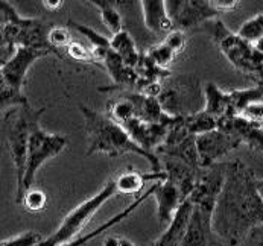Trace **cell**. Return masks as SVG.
I'll return each mask as SVG.
<instances>
[{
	"label": "cell",
	"instance_id": "cell-1",
	"mask_svg": "<svg viewBox=\"0 0 263 246\" xmlns=\"http://www.w3.org/2000/svg\"><path fill=\"white\" fill-rule=\"evenodd\" d=\"M257 178L242 163H227L226 181L212 214V231L224 246H239L263 223Z\"/></svg>",
	"mask_w": 263,
	"mask_h": 246
},
{
	"label": "cell",
	"instance_id": "cell-2",
	"mask_svg": "<svg viewBox=\"0 0 263 246\" xmlns=\"http://www.w3.org/2000/svg\"><path fill=\"white\" fill-rule=\"evenodd\" d=\"M84 117L85 134L88 140L87 157L95 154H105L108 157H122L125 154H136L149 163L152 172H161V161L154 152H149L131 140L126 131L113 122L107 114L95 111L87 106H79Z\"/></svg>",
	"mask_w": 263,
	"mask_h": 246
},
{
	"label": "cell",
	"instance_id": "cell-3",
	"mask_svg": "<svg viewBox=\"0 0 263 246\" xmlns=\"http://www.w3.org/2000/svg\"><path fill=\"white\" fill-rule=\"evenodd\" d=\"M199 28L205 29L212 35L233 67L256 81V85L263 87V55L254 49L253 44L230 32L218 18L210 20Z\"/></svg>",
	"mask_w": 263,
	"mask_h": 246
},
{
	"label": "cell",
	"instance_id": "cell-4",
	"mask_svg": "<svg viewBox=\"0 0 263 246\" xmlns=\"http://www.w3.org/2000/svg\"><path fill=\"white\" fill-rule=\"evenodd\" d=\"M43 112L44 108L34 109L29 104H25V105L11 108L5 114L6 141L17 174V195L22 192L31 129L37 122H40V116Z\"/></svg>",
	"mask_w": 263,
	"mask_h": 246
},
{
	"label": "cell",
	"instance_id": "cell-5",
	"mask_svg": "<svg viewBox=\"0 0 263 246\" xmlns=\"http://www.w3.org/2000/svg\"><path fill=\"white\" fill-rule=\"evenodd\" d=\"M114 195H119V193H117L114 179H111L95 196L84 201L82 204H79L76 209L70 211L64 217L61 225L57 228V231L50 234L47 239H43V242L38 246H60L75 240L76 237H79L81 231L87 226V223L91 220V217L108 199H111Z\"/></svg>",
	"mask_w": 263,
	"mask_h": 246
},
{
	"label": "cell",
	"instance_id": "cell-6",
	"mask_svg": "<svg viewBox=\"0 0 263 246\" xmlns=\"http://www.w3.org/2000/svg\"><path fill=\"white\" fill-rule=\"evenodd\" d=\"M67 146V139L58 134H49L41 129L40 122H37L29 136L28 143V155H26V166H25V175L22 192L15 196L17 204H22L23 196L28 190H31L34 179L37 175L38 169L50 158L57 157L64 147Z\"/></svg>",
	"mask_w": 263,
	"mask_h": 246
},
{
	"label": "cell",
	"instance_id": "cell-7",
	"mask_svg": "<svg viewBox=\"0 0 263 246\" xmlns=\"http://www.w3.org/2000/svg\"><path fill=\"white\" fill-rule=\"evenodd\" d=\"M158 102L163 111L171 117H184L201 111L199 84L192 76H180L161 82Z\"/></svg>",
	"mask_w": 263,
	"mask_h": 246
},
{
	"label": "cell",
	"instance_id": "cell-8",
	"mask_svg": "<svg viewBox=\"0 0 263 246\" xmlns=\"http://www.w3.org/2000/svg\"><path fill=\"white\" fill-rule=\"evenodd\" d=\"M166 11L174 25V31L199 28L219 17L210 0H166Z\"/></svg>",
	"mask_w": 263,
	"mask_h": 246
},
{
	"label": "cell",
	"instance_id": "cell-9",
	"mask_svg": "<svg viewBox=\"0 0 263 246\" xmlns=\"http://www.w3.org/2000/svg\"><path fill=\"white\" fill-rule=\"evenodd\" d=\"M157 157L164 155L169 158L180 160L190 167L199 169L198 152H196V137L192 136L183 123V117H174L167 134L163 143L154 150Z\"/></svg>",
	"mask_w": 263,
	"mask_h": 246
},
{
	"label": "cell",
	"instance_id": "cell-10",
	"mask_svg": "<svg viewBox=\"0 0 263 246\" xmlns=\"http://www.w3.org/2000/svg\"><path fill=\"white\" fill-rule=\"evenodd\" d=\"M227 163H218L207 169H199L195 188L189 196V202L195 207L213 211L218 196L226 181Z\"/></svg>",
	"mask_w": 263,
	"mask_h": 246
},
{
	"label": "cell",
	"instance_id": "cell-11",
	"mask_svg": "<svg viewBox=\"0 0 263 246\" xmlns=\"http://www.w3.org/2000/svg\"><path fill=\"white\" fill-rule=\"evenodd\" d=\"M52 49L49 46H18L15 53L0 67V71L6 82L15 90L22 93V87L25 84L26 73L29 67L46 55H49Z\"/></svg>",
	"mask_w": 263,
	"mask_h": 246
},
{
	"label": "cell",
	"instance_id": "cell-12",
	"mask_svg": "<svg viewBox=\"0 0 263 246\" xmlns=\"http://www.w3.org/2000/svg\"><path fill=\"white\" fill-rule=\"evenodd\" d=\"M218 129L245 144L251 152L263 154V123L247 116L222 117L218 120Z\"/></svg>",
	"mask_w": 263,
	"mask_h": 246
},
{
	"label": "cell",
	"instance_id": "cell-13",
	"mask_svg": "<svg viewBox=\"0 0 263 246\" xmlns=\"http://www.w3.org/2000/svg\"><path fill=\"white\" fill-rule=\"evenodd\" d=\"M240 143L226 133L215 129L196 137V152L199 169H207L219 163L222 157L237 149Z\"/></svg>",
	"mask_w": 263,
	"mask_h": 246
},
{
	"label": "cell",
	"instance_id": "cell-14",
	"mask_svg": "<svg viewBox=\"0 0 263 246\" xmlns=\"http://www.w3.org/2000/svg\"><path fill=\"white\" fill-rule=\"evenodd\" d=\"M212 214L213 211L192 205V214L180 246H213Z\"/></svg>",
	"mask_w": 263,
	"mask_h": 246
},
{
	"label": "cell",
	"instance_id": "cell-15",
	"mask_svg": "<svg viewBox=\"0 0 263 246\" xmlns=\"http://www.w3.org/2000/svg\"><path fill=\"white\" fill-rule=\"evenodd\" d=\"M160 161H161V172H164L166 181L175 185L181 198L187 201L189 196L192 195L195 188L196 179L199 175V169L190 167L186 163L175 160V158H169V157H164V160H160Z\"/></svg>",
	"mask_w": 263,
	"mask_h": 246
},
{
	"label": "cell",
	"instance_id": "cell-16",
	"mask_svg": "<svg viewBox=\"0 0 263 246\" xmlns=\"http://www.w3.org/2000/svg\"><path fill=\"white\" fill-rule=\"evenodd\" d=\"M154 195L157 201V219L161 226H169L175 213L181 207L184 199L175 185L169 181L154 182Z\"/></svg>",
	"mask_w": 263,
	"mask_h": 246
},
{
	"label": "cell",
	"instance_id": "cell-17",
	"mask_svg": "<svg viewBox=\"0 0 263 246\" xmlns=\"http://www.w3.org/2000/svg\"><path fill=\"white\" fill-rule=\"evenodd\" d=\"M122 128L126 131V134L131 137V140L140 147L154 152L164 140L167 134V126L164 125H154L142 122L140 119H131L129 122L123 123Z\"/></svg>",
	"mask_w": 263,
	"mask_h": 246
},
{
	"label": "cell",
	"instance_id": "cell-18",
	"mask_svg": "<svg viewBox=\"0 0 263 246\" xmlns=\"http://www.w3.org/2000/svg\"><path fill=\"white\" fill-rule=\"evenodd\" d=\"M154 195V184L151 185L149 188L145 192V193H142V196H139L136 201H133V204H129L125 210H122L120 213H117L116 216H113L110 220H107V222H104L102 225H99L98 228H95L93 231H90V233H87V234H84V236H79V237H76L75 240H72V242H67V243H63V245L60 246H84L87 245L88 242H91L93 239H96V237H99L101 234H104L107 230H110L111 226L114 225H117V223H120L122 220H125L126 217H129L134 211L137 210L148 198H151Z\"/></svg>",
	"mask_w": 263,
	"mask_h": 246
},
{
	"label": "cell",
	"instance_id": "cell-19",
	"mask_svg": "<svg viewBox=\"0 0 263 246\" xmlns=\"http://www.w3.org/2000/svg\"><path fill=\"white\" fill-rule=\"evenodd\" d=\"M145 26L154 34L169 35L174 31V25L167 15L164 0H142Z\"/></svg>",
	"mask_w": 263,
	"mask_h": 246
},
{
	"label": "cell",
	"instance_id": "cell-20",
	"mask_svg": "<svg viewBox=\"0 0 263 246\" xmlns=\"http://www.w3.org/2000/svg\"><path fill=\"white\" fill-rule=\"evenodd\" d=\"M146 181H155V182L166 181V175H164V172L143 174V172H137V171H128V172H123L114 178L117 193H120V195H134V193L142 192Z\"/></svg>",
	"mask_w": 263,
	"mask_h": 246
},
{
	"label": "cell",
	"instance_id": "cell-21",
	"mask_svg": "<svg viewBox=\"0 0 263 246\" xmlns=\"http://www.w3.org/2000/svg\"><path fill=\"white\" fill-rule=\"evenodd\" d=\"M207 114L216 120L228 117V91L221 90L216 84L209 82L204 88V108Z\"/></svg>",
	"mask_w": 263,
	"mask_h": 246
},
{
	"label": "cell",
	"instance_id": "cell-22",
	"mask_svg": "<svg viewBox=\"0 0 263 246\" xmlns=\"http://www.w3.org/2000/svg\"><path fill=\"white\" fill-rule=\"evenodd\" d=\"M110 47L114 53H117L120 56V60L123 61L125 66L134 69L140 60V53L136 49L134 40L131 38V35L126 31H120L119 34L111 36L110 40Z\"/></svg>",
	"mask_w": 263,
	"mask_h": 246
},
{
	"label": "cell",
	"instance_id": "cell-23",
	"mask_svg": "<svg viewBox=\"0 0 263 246\" xmlns=\"http://www.w3.org/2000/svg\"><path fill=\"white\" fill-rule=\"evenodd\" d=\"M183 123L189 133L195 137L218 129V120L213 116L207 114L204 109H201L195 114H190V116H184Z\"/></svg>",
	"mask_w": 263,
	"mask_h": 246
},
{
	"label": "cell",
	"instance_id": "cell-24",
	"mask_svg": "<svg viewBox=\"0 0 263 246\" xmlns=\"http://www.w3.org/2000/svg\"><path fill=\"white\" fill-rule=\"evenodd\" d=\"M107 116L116 122L117 125H123L126 122H129L131 119H137V114H136V106L133 104L131 98L128 93L122 94L119 99H116L113 102L108 104V112Z\"/></svg>",
	"mask_w": 263,
	"mask_h": 246
},
{
	"label": "cell",
	"instance_id": "cell-25",
	"mask_svg": "<svg viewBox=\"0 0 263 246\" xmlns=\"http://www.w3.org/2000/svg\"><path fill=\"white\" fill-rule=\"evenodd\" d=\"M88 3L93 5L99 11L102 23L108 28V31L113 35L119 34L122 31V17L117 12L116 6H113V2H108V0H90Z\"/></svg>",
	"mask_w": 263,
	"mask_h": 246
},
{
	"label": "cell",
	"instance_id": "cell-26",
	"mask_svg": "<svg viewBox=\"0 0 263 246\" xmlns=\"http://www.w3.org/2000/svg\"><path fill=\"white\" fill-rule=\"evenodd\" d=\"M236 35L243 41L254 44L263 38V14H256L250 20H247L237 31Z\"/></svg>",
	"mask_w": 263,
	"mask_h": 246
},
{
	"label": "cell",
	"instance_id": "cell-27",
	"mask_svg": "<svg viewBox=\"0 0 263 246\" xmlns=\"http://www.w3.org/2000/svg\"><path fill=\"white\" fill-rule=\"evenodd\" d=\"M28 104V99L20 93V91H15L8 82L6 79L3 78L2 71H0V112L8 108V106H20Z\"/></svg>",
	"mask_w": 263,
	"mask_h": 246
},
{
	"label": "cell",
	"instance_id": "cell-28",
	"mask_svg": "<svg viewBox=\"0 0 263 246\" xmlns=\"http://www.w3.org/2000/svg\"><path fill=\"white\" fill-rule=\"evenodd\" d=\"M146 55L149 56L151 61H152L155 66H158L160 69H166V67L175 60V56H177V53H175L164 41H161L158 46L151 47Z\"/></svg>",
	"mask_w": 263,
	"mask_h": 246
},
{
	"label": "cell",
	"instance_id": "cell-29",
	"mask_svg": "<svg viewBox=\"0 0 263 246\" xmlns=\"http://www.w3.org/2000/svg\"><path fill=\"white\" fill-rule=\"evenodd\" d=\"M69 26L73 28L75 31L79 32V34H82V35L85 36V38L91 43L93 49H110V40H108L107 36L101 35V34L96 32L95 29H91V28H88V26H84V25H81V23L72 22V20L69 22Z\"/></svg>",
	"mask_w": 263,
	"mask_h": 246
},
{
	"label": "cell",
	"instance_id": "cell-30",
	"mask_svg": "<svg viewBox=\"0 0 263 246\" xmlns=\"http://www.w3.org/2000/svg\"><path fill=\"white\" fill-rule=\"evenodd\" d=\"M22 204L25 205V209L28 211H32V213H37V211H41L46 204H47V196L43 190L40 188H31L25 193L23 196V201Z\"/></svg>",
	"mask_w": 263,
	"mask_h": 246
},
{
	"label": "cell",
	"instance_id": "cell-31",
	"mask_svg": "<svg viewBox=\"0 0 263 246\" xmlns=\"http://www.w3.org/2000/svg\"><path fill=\"white\" fill-rule=\"evenodd\" d=\"M43 242V237L40 233L35 231H26L14 239L3 240L2 246H38Z\"/></svg>",
	"mask_w": 263,
	"mask_h": 246
},
{
	"label": "cell",
	"instance_id": "cell-32",
	"mask_svg": "<svg viewBox=\"0 0 263 246\" xmlns=\"http://www.w3.org/2000/svg\"><path fill=\"white\" fill-rule=\"evenodd\" d=\"M47 43L53 47H67L72 43L70 32L66 28H53L47 34Z\"/></svg>",
	"mask_w": 263,
	"mask_h": 246
},
{
	"label": "cell",
	"instance_id": "cell-33",
	"mask_svg": "<svg viewBox=\"0 0 263 246\" xmlns=\"http://www.w3.org/2000/svg\"><path fill=\"white\" fill-rule=\"evenodd\" d=\"M67 53L73 58V60H78V61H84V63H96L91 50L85 49L82 44L79 43H70L67 47Z\"/></svg>",
	"mask_w": 263,
	"mask_h": 246
},
{
	"label": "cell",
	"instance_id": "cell-34",
	"mask_svg": "<svg viewBox=\"0 0 263 246\" xmlns=\"http://www.w3.org/2000/svg\"><path fill=\"white\" fill-rule=\"evenodd\" d=\"M177 55L178 53H181L183 50H184V47H186V35H184V32H181V31H172L169 35H166V38L163 40Z\"/></svg>",
	"mask_w": 263,
	"mask_h": 246
},
{
	"label": "cell",
	"instance_id": "cell-35",
	"mask_svg": "<svg viewBox=\"0 0 263 246\" xmlns=\"http://www.w3.org/2000/svg\"><path fill=\"white\" fill-rule=\"evenodd\" d=\"M210 5L219 12H228V11H234L236 8H239V2L237 0H210Z\"/></svg>",
	"mask_w": 263,
	"mask_h": 246
},
{
	"label": "cell",
	"instance_id": "cell-36",
	"mask_svg": "<svg viewBox=\"0 0 263 246\" xmlns=\"http://www.w3.org/2000/svg\"><path fill=\"white\" fill-rule=\"evenodd\" d=\"M243 116H247V117H250V119H253V120H257V122L263 123V102L250 106V108L245 111Z\"/></svg>",
	"mask_w": 263,
	"mask_h": 246
},
{
	"label": "cell",
	"instance_id": "cell-37",
	"mask_svg": "<svg viewBox=\"0 0 263 246\" xmlns=\"http://www.w3.org/2000/svg\"><path fill=\"white\" fill-rule=\"evenodd\" d=\"M102 246H136L131 240L125 239V237H120V236H110L104 240V245Z\"/></svg>",
	"mask_w": 263,
	"mask_h": 246
},
{
	"label": "cell",
	"instance_id": "cell-38",
	"mask_svg": "<svg viewBox=\"0 0 263 246\" xmlns=\"http://www.w3.org/2000/svg\"><path fill=\"white\" fill-rule=\"evenodd\" d=\"M248 239H250L256 246H263V223L262 225H259V226H256V228L250 233Z\"/></svg>",
	"mask_w": 263,
	"mask_h": 246
},
{
	"label": "cell",
	"instance_id": "cell-39",
	"mask_svg": "<svg viewBox=\"0 0 263 246\" xmlns=\"http://www.w3.org/2000/svg\"><path fill=\"white\" fill-rule=\"evenodd\" d=\"M63 0H55V2H50V0H44L43 5L47 8V9H60L63 6Z\"/></svg>",
	"mask_w": 263,
	"mask_h": 246
},
{
	"label": "cell",
	"instance_id": "cell-40",
	"mask_svg": "<svg viewBox=\"0 0 263 246\" xmlns=\"http://www.w3.org/2000/svg\"><path fill=\"white\" fill-rule=\"evenodd\" d=\"M256 185H257V192H259V196H260L263 202V179H257Z\"/></svg>",
	"mask_w": 263,
	"mask_h": 246
},
{
	"label": "cell",
	"instance_id": "cell-41",
	"mask_svg": "<svg viewBox=\"0 0 263 246\" xmlns=\"http://www.w3.org/2000/svg\"><path fill=\"white\" fill-rule=\"evenodd\" d=\"M253 46H254V49H256V50H257L259 53H262V55H263V38H262V40H259L257 43H254Z\"/></svg>",
	"mask_w": 263,
	"mask_h": 246
},
{
	"label": "cell",
	"instance_id": "cell-42",
	"mask_svg": "<svg viewBox=\"0 0 263 246\" xmlns=\"http://www.w3.org/2000/svg\"><path fill=\"white\" fill-rule=\"evenodd\" d=\"M2 243H3V242H0V246H2Z\"/></svg>",
	"mask_w": 263,
	"mask_h": 246
}]
</instances>
